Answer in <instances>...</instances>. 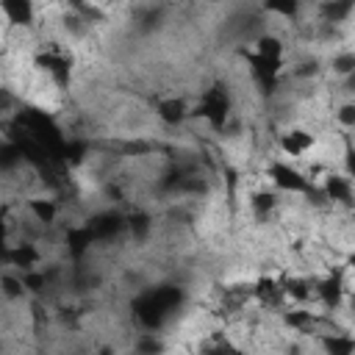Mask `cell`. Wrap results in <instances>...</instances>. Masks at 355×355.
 <instances>
[{
    "label": "cell",
    "mask_w": 355,
    "mask_h": 355,
    "mask_svg": "<svg viewBox=\"0 0 355 355\" xmlns=\"http://www.w3.org/2000/svg\"><path fill=\"white\" fill-rule=\"evenodd\" d=\"M100 355H114V349H111V347H103V349H100Z\"/></svg>",
    "instance_id": "26"
},
{
    "label": "cell",
    "mask_w": 355,
    "mask_h": 355,
    "mask_svg": "<svg viewBox=\"0 0 355 355\" xmlns=\"http://www.w3.org/2000/svg\"><path fill=\"white\" fill-rule=\"evenodd\" d=\"M20 280H23V286H26V291H34V294H42V291H45V286H48V275H45V272H39V269H28V272H23V275H20Z\"/></svg>",
    "instance_id": "16"
},
{
    "label": "cell",
    "mask_w": 355,
    "mask_h": 355,
    "mask_svg": "<svg viewBox=\"0 0 355 355\" xmlns=\"http://www.w3.org/2000/svg\"><path fill=\"white\" fill-rule=\"evenodd\" d=\"M253 294L258 297V303H264V305H280L283 303V289H280V283L275 280V278H258L256 280V286H253Z\"/></svg>",
    "instance_id": "9"
},
{
    "label": "cell",
    "mask_w": 355,
    "mask_h": 355,
    "mask_svg": "<svg viewBox=\"0 0 355 355\" xmlns=\"http://www.w3.org/2000/svg\"><path fill=\"white\" fill-rule=\"evenodd\" d=\"M283 322H286L291 330H308V327L316 322V316H314L311 311H305V308H294V311H286V314H283Z\"/></svg>",
    "instance_id": "14"
},
{
    "label": "cell",
    "mask_w": 355,
    "mask_h": 355,
    "mask_svg": "<svg viewBox=\"0 0 355 355\" xmlns=\"http://www.w3.org/2000/svg\"><path fill=\"white\" fill-rule=\"evenodd\" d=\"M0 291H3V297L9 300H23L26 297V286L20 280V275H0Z\"/></svg>",
    "instance_id": "15"
},
{
    "label": "cell",
    "mask_w": 355,
    "mask_h": 355,
    "mask_svg": "<svg viewBox=\"0 0 355 355\" xmlns=\"http://www.w3.org/2000/svg\"><path fill=\"white\" fill-rule=\"evenodd\" d=\"M28 211H31V217H34L37 222H42V225H53L56 217H59L56 200H48V198H34V200H28Z\"/></svg>",
    "instance_id": "11"
},
{
    "label": "cell",
    "mask_w": 355,
    "mask_h": 355,
    "mask_svg": "<svg viewBox=\"0 0 355 355\" xmlns=\"http://www.w3.org/2000/svg\"><path fill=\"white\" fill-rule=\"evenodd\" d=\"M0 12L6 15L12 26H31L34 23V3L31 0H3Z\"/></svg>",
    "instance_id": "6"
},
{
    "label": "cell",
    "mask_w": 355,
    "mask_h": 355,
    "mask_svg": "<svg viewBox=\"0 0 355 355\" xmlns=\"http://www.w3.org/2000/svg\"><path fill=\"white\" fill-rule=\"evenodd\" d=\"M316 294H319V300H322L327 308H338V303H341V297H344V280H341V275L333 272L330 278H325V280L316 286Z\"/></svg>",
    "instance_id": "8"
},
{
    "label": "cell",
    "mask_w": 355,
    "mask_h": 355,
    "mask_svg": "<svg viewBox=\"0 0 355 355\" xmlns=\"http://www.w3.org/2000/svg\"><path fill=\"white\" fill-rule=\"evenodd\" d=\"M322 12H325L333 23H338V20H344V17L352 12V3H349V0H344V3H325Z\"/></svg>",
    "instance_id": "20"
},
{
    "label": "cell",
    "mask_w": 355,
    "mask_h": 355,
    "mask_svg": "<svg viewBox=\"0 0 355 355\" xmlns=\"http://www.w3.org/2000/svg\"><path fill=\"white\" fill-rule=\"evenodd\" d=\"M269 178H272V184L278 189L291 192V195H311V189H314L308 178L300 169H294L291 164H286V161H272L269 164Z\"/></svg>",
    "instance_id": "1"
},
{
    "label": "cell",
    "mask_w": 355,
    "mask_h": 355,
    "mask_svg": "<svg viewBox=\"0 0 355 355\" xmlns=\"http://www.w3.org/2000/svg\"><path fill=\"white\" fill-rule=\"evenodd\" d=\"M155 117L164 122V125H184L189 119V106L184 97H164L155 103Z\"/></svg>",
    "instance_id": "4"
},
{
    "label": "cell",
    "mask_w": 355,
    "mask_h": 355,
    "mask_svg": "<svg viewBox=\"0 0 355 355\" xmlns=\"http://www.w3.org/2000/svg\"><path fill=\"white\" fill-rule=\"evenodd\" d=\"M228 111H231L228 95H225L222 89H214V92H209V95L200 100V106H198L195 111H189V117H203V119H209L214 128H222L225 119H228Z\"/></svg>",
    "instance_id": "2"
},
{
    "label": "cell",
    "mask_w": 355,
    "mask_h": 355,
    "mask_svg": "<svg viewBox=\"0 0 355 355\" xmlns=\"http://www.w3.org/2000/svg\"><path fill=\"white\" fill-rule=\"evenodd\" d=\"M336 117H338V122H341L344 128H355V106H352V103H344V106L336 111Z\"/></svg>",
    "instance_id": "22"
},
{
    "label": "cell",
    "mask_w": 355,
    "mask_h": 355,
    "mask_svg": "<svg viewBox=\"0 0 355 355\" xmlns=\"http://www.w3.org/2000/svg\"><path fill=\"white\" fill-rule=\"evenodd\" d=\"M267 12H275V15H283V17H294L297 15V3H289V6H267Z\"/></svg>",
    "instance_id": "23"
},
{
    "label": "cell",
    "mask_w": 355,
    "mask_h": 355,
    "mask_svg": "<svg viewBox=\"0 0 355 355\" xmlns=\"http://www.w3.org/2000/svg\"><path fill=\"white\" fill-rule=\"evenodd\" d=\"M161 352H164V344L155 336H142L136 341V355H161Z\"/></svg>",
    "instance_id": "18"
},
{
    "label": "cell",
    "mask_w": 355,
    "mask_h": 355,
    "mask_svg": "<svg viewBox=\"0 0 355 355\" xmlns=\"http://www.w3.org/2000/svg\"><path fill=\"white\" fill-rule=\"evenodd\" d=\"M228 355H247V352H244L242 347H233V344H231V349H228Z\"/></svg>",
    "instance_id": "25"
},
{
    "label": "cell",
    "mask_w": 355,
    "mask_h": 355,
    "mask_svg": "<svg viewBox=\"0 0 355 355\" xmlns=\"http://www.w3.org/2000/svg\"><path fill=\"white\" fill-rule=\"evenodd\" d=\"M278 144H280L283 155H289V158H303L308 150H314L316 136H314L311 131H305V128H291V131L280 133Z\"/></svg>",
    "instance_id": "3"
},
{
    "label": "cell",
    "mask_w": 355,
    "mask_h": 355,
    "mask_svg": "<svg viewBox=\"0 0 355 355\" xmlns=\"http://www.w3.org/2000/svg\"><path fill=\"white\" fill-rule=\"evenodd\" d=\"M3 247H6V222L0 220V256H3Z\"/></svg>",
    "instance_id": "24"
},
{
    "label": "cell",
    "mask_w": 355,
    "mask_h": 355,
    "mask_svg": "<svg viewBox=\"0 0 355 355\" xmlns=\"http://www.w3.org/2000/svg\"><path fill=\"white\" fill-rule=\"evenodd\" d=\"M325 198L341 206H352V181L347 175H330L325 181Z\"/></svg>",
    "instance_id": "7"
},
{
    "label": "cell",
    "mask_w": 355,
    "mask_h": 355,
    "mask_svg": "<svg viewBox=\"0 0 355 355\" xmlns=\"http://www.w3.org/2000/svg\"><path fill=\"white\" fill-rule=\"evenodd\" d=\"M250 206H253V211H256L258 217H264V214H269V211L278 206V198H275L272 192H258V195H253Z\"/></svg>",
    "instance_id": "17"
},
{
    "label": "cell",
    "mask_w": 355,
    "mask_h": 355,
    "mask_svg": "<svg viewBox=\"0 0 355 355\" xmlns=\"http://www.w3.org/2000/svg\"><path fill=\"white\" fill-rule=\"evenodd\" d=\"M128 228H131V233L144 236V233L150 231V217H147V214H131V217H128Z\"/></svg>",
    "instance_id": "21"
},
{
    "label": "cell",
    "mask_w": 355,
    "mask_h": 355,
    "mask_svg": "<svg viewBox=\"0 0 355 355\" xmlns=\"http://www.w3.org/2000/svg\"><path fill=\"white\" fill-rule=\"evenodd\" d=\"M6 261H9L12 267H17V269L28 272V269H37V267H39L42 256H39V250H37L34 244L23 242V244H15V247L6 253Z\"/></svg>",
    "instance_id": "5"
},
{
    "label": "cell",
    "mask_w": 355,
    "mask_h": 355,
    "mask_svg": "<svg viewBox=\"0 0 355 355\" xmlns=\"http://www.w3.org/2000/svg\"><path fill=\"white\" fill-rule=\"evenodd\" d=\"M322 344H325L327 355H352L355 352V341L349 333H327V336H322Z\"/></svg>",
    "instance_id": "13"
},
{
    "label": "cell",
    "mask_w": 355,
    "mask_h": 355,
    "mask_svg": "<svg viewBox=\"0 0 355 355\" xmlns=\"http://www.w3.org/2000/svg\"><path fill=\"white\" fill-rule=\"evenodd\" d=\"M92 239H95V233H92L89 225H84V228H70V231H67V250H70L75 258H81V256L89 250Z\"/></svg>",
    "instance_id": "12"
},
{
    "label": "cell",
    "mask_w": 355,
    "mask_h": 355,
    "mask_svg": "<svg viewBox=\"0 0 355 355\" xmlns=\"http://www.w3.org/2000/svg\"><path fill=\"white\" fill-rule=\"evenodd\" d=\"M283 39L275 37V34H261L256 39V56H264V59H272V61H283Z\"/></svg>",
    "instance_id": "10"
},
{
    "label": "cell",
    "mask_w": 355,
    "mask_h": 355,
    "mask_svg": "<svg viewBox=\"0 0 355 355\" xmlns=\"http://www.w3.org/2000/svg\"><path fill=\"white\" fill-rule=\"evenodd\" d=\"M333 73L336 75H352L355 73V53H341V56H336L333 59Z\"/></svg>",
    "instance_id": "19"
}]
</instances>
